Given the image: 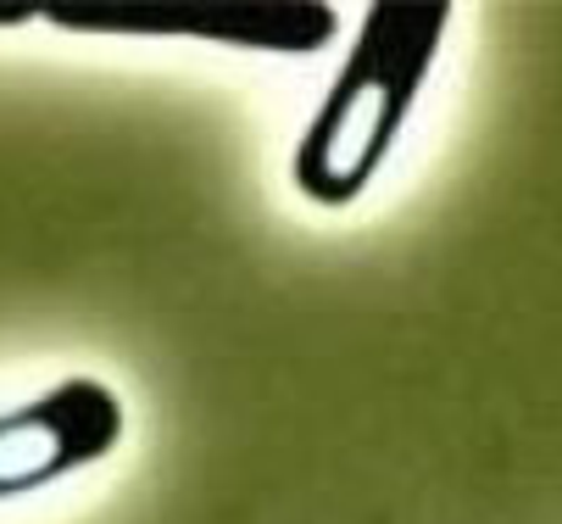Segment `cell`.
<instances>
[{"label":"cell","mask_w":562,"mask_h":524,"mask_svg":"<svg viewBox=\"0 0 562 524\" xmlns=\"http://www.w3.org/2000/svg\"><path fill=\"white\" fill-rule=\"evenodd\" d=\"M128 430L123 397L95 374H67L23 408L0 413V502L45 491L112 458Z\"/></svg>","instance_id":"obj_3"},{"label":"cell","mask_w":562,"mask_h":524,"mask_svg":"<svg viewBox=\"0 0 562 524\" xmlns=\"http://www.w3.org/2000/svg\"><path fill=\"white\" fill-rule=\"evenodd\" d=\"M29 18H40V7H0V29H23Z\"/></svg>","instance_id":"obj_4"},{"label":"cell","mask_w":562,"mask_h":524,"mask_svg":"<svg viewBox=\"0 0 562 524\" xmlns=\"http://www.w3.org/2000/svg\"><path fill=\"white\" fill-rule=\"evenodd\" d=\"M67 34H139V40H206L257 56H317L340 40L329 0H184V7H40Z\"/></svg>","instance_id":"obj_2"},{"label":"cell","mask_w":562,"mask_h":524,"mask_svg":"<svg viewBox=\"0 0 562 524\" xmlns=\"http://www.w3.org/2000/svg\"><path fill=\"white\" fill-rule=\"evenodd\" d=\"M451 29V0H379L290 152V185L312 207H351L384 174L395 140L435 73Z\"/></svg>","instance_id":"obj_1"}]
</instances>
